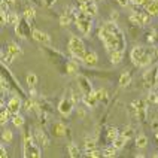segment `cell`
Here are the masks:
<instances>
[{
  "mask_svg": "<svg viewBox=\"0 0 158 158\" xmlns=\"http://www.w3.org/2000/svg\"><path fill=\"white\" fill-rule=\"evenodd\" d=\"M98 37L103 42L107 52H112L116 49L124 51V48H125V37H124L121 28L116 24V21L105 23L98 30Z\"/></svg>",
  "mask_w": 158,
  "mask_h": 158,
  "instance_id": "cell-1",
  "label": "cell"
},
{
  "mask_svg": "<svg viewBox=\"0 0 158 158\" xmlns=\"http://www.w3.org/2000/svg\"><path fill=\"white\" fill-rule=\"evenodd\" d=\"M131 61L134 66L137 67H146L149 66V63L152 61V51L145 48V46H134L131 51Z\"/></svg>",
  "mask_w": 158,
  "mask_h": 158,
  "instance_id": "cell-2",
  "label": "cell"
},
{
  "mask_svg": "<svg viewBox=\"0 0 158 158\" xmlns=\"http://www.w3.org/2000/svg\"><path fill=\"white\" fill-rule=\"evenodd\" d=\"M69 51H70L72 57L78 61H82L84 55L87 54L85 51V45L82 42V39H79L78 36H72L70 40H69Z\"/></svg>",
  "mask_w": 158,
  "mask_h": 158,
  "instance_id": "cell-3",
  "label": "cell"
},
{
  "mask_svg": "<svg viewBox=\"0 0 158 158\" xmlns=\"http://www.w3.org/2000/svg\"><path fill=\"white\" fill-rule=\"evenodd\" d=\"M75 24L78 27V30L82 33L84 36H89L91 33V28H93V23H91V15L85 14L84 10L79 9L76 19H75Z\"/></svg>",
  "mask_w": 158,
  "mask_h": 158,
  "instance_id": "cell-4",
  "label": "cell"
},
{
  "mask_svg": "<svg viewBox=\"0 0 158 158\" xmlns=\"http://www.w3.org/2000/svg\"><path fill=\"white\" fill-rule=\"evenodd\" d=\"M24 157H35V158L42 157L40 148H39V145L35 143L31 136H27L24 139Z\"/></svg>",
  "mask_w": 158,
  "mask_h": 158,
  "instance_id": "cell-5",
  "label": "cell"
},
{
  "mask_svg": "<svg viewBox=\"0 0 158 158\" xmlns=\"http://www.w3.org/2000/svg\"><path fill=\"white\" fill-rule=\"evenodd\" d=\"M130 21L136 26H145L151 21V15L148 12H137V14L134 12V14L130 15Z\"/></svg>",
  "mask_w": 158,
  "mask_h": 158,
  "instance_id": "cell-6",
  "label": "cell"
},
{
  "mask_svg": "<svg viewBox=\"0 0 158 158\" xmlns=\"http://www.w3.org/2000/svg\"><path fill=\"white\" fill-rule=\"evenodd\" d=\"M73 105H75V102L72 98H63L60 102V105H58L60 114L64 115V116H69L72 114V110H73Z\"/></svg>",
  "mask_w": 158,
  "mask_h": 158,
  "instance_id": "cell-7",
  "label": "cell"
},
{
  "mask_svg": "<svg viewBox=\"0 0 158 158\" xmlns=\"http://www.w3.org/2000/svg\"><path fill=\"white\" fill-rule=\"evenodd\" d=\"M31 36H33V39H35L36 42L45 45V46H49V45H51V37H49V35H46V33L40 31V30H33V31H31Z\"/></svg>",
  "mask_w": 158,
  "mask_h": 158,
  "instance_id": "cell-8",
  "label": "cell"
},
{
  "mask_svg": "<svg viewBox=\"0 0 158 158\" xmlns=\"http://www.w3.org/2000/svg\"><path fill=\"white\" fill-rule=\"evenodd\" d=\"M82 63L88 66V67H94L97 66V63H98V57H97V54L94 51H89L84 55V58H82Z\"/></svg>",
  "mask_w": 158,
  "mask_h": 158,
  "instance_id": "cell-9",
  "label": "cell"
},
{
  "mask_svg": "<svg viewBox=\"0 0 158 158\" xmlns=\"http://www.w3.org/2000/svg\"><path fill=\"white\" fill-rule=\"evenodd\" d=\"M82 102H84V105L88 106V107H96L97 103H98V98H97L96 93L91 91V93H88V94H84V96H82Z\"/></svg>",
  "mask_w": 158,
  "mask_h": 158,
  "instance_id": "cell-10",
  "label": "cell"
},
{
  "mask_svg": "<svg viewBox=\"0 0 158 158\" xmlns=\"http://www.w3.org/2000/svg\"><path fill=\"white\" fill-rule=\"evenodd\" d=\"M81 10H84L85 14L91 15V17L97 15V6H96V3H94L93 0L85 2V3H81Z\"/></svg>",
  "mask_w": 158,
  "mask_h": 158,
  "instance_id": "cell-11",
  "label": "cell"
},
{
  "mask_svg": "<svg viewBox=\"0 0 158 158\" xmlns=\"http://www.w3.org/2000/svg\"><path fill=\"white\" fill-rule=\"evenodd\" d=\"M8 109L12 115L18 114L19 109H21V100H19L18 97H12V98L9 100V103H8Z\"/></svg>",
  "mask_w": 158,
  "mask_h": 158,
  "instance_id": "cell-12",
  "label": "cell"
},
{
  "mask_svg": "<svg viewBox=\"0 0 158 158\" xmlns=\"http://www.w3.org/2000/svg\"><path fill=\"white\" fill-rule=\"evenodd\" d=\"M35 137H36V142L39 143V145H42V146H49V139L45 136V133L42 130H36L35 133Z\"/></svg>",
  "mask_w": 158,
  "mask_h": 158,
  "instance_id": "cell-13",
  "label": "cell"
},
{
  "mask_svg": "<svg viewBox=\"0 0 158 158\" xmlns=\"http://www.w3.org/2000/svg\"><path fill=\"white\" fill-rule=\"evenodd\" d=\"M51 131H52L55 136L63 137V136H66V125L61 123H55V124H52V130H51Z\"/></svg>",
  "mask_w": 158,
  "mask_h": 158,
  "instance_id": "cell-14",
  "label": "cell"
},
{
  "mask_svg": "<svg viewBox=\"0 0 158 158\" xmlns=\"http://www.w3.org/2000/svg\"><path fill=\"white\" fill-rule=\"evenodd\" d=\"M8 54H10V55L15 58V57H19V55L23 54V49H21L15 42H10V44L8 45Z\"/></svg>",
  "mask_w": 158,
  "mask_h": 158,
  "instance_id": "cell-15",
  "label": "cell"
},
{
  "mask_svg": "<svg viewBox=\"0 0 158 158\" xmlns=\"http://www.w3.org/2000/svg\"><path fill=\"white\" fill-rule=\"evenodd\" d=\"M145 9L151 17H158V0H152Z\"/></svg>",
  "mask_w": 158,
  "mask_h": 158,
  "instance_id": "cell-16",
  "label": "cell"
},
{
  "mask_svg": "<svg viewBox=\"0 0 158 158\" xmlns=\"http://www.w3.org/2000/svg\"><path fill=\"white\" fill-rule=\"evenodd\" d=\"M123 52L121 49H116V51H112V52H109L110 55V61L114 63V64H119V63L123 61Z\"/></svg>",
  "mask_w": 158,
  "mask_h": 158,
  "instance_id": "cell-17",
  "label": "cell"
},
{
  "mask_svg": "<svg viewBox=\"0 0 158 158\" xmlns=\"http://www.w3.org/2000/svg\"><path fill=\"white\" fill-rule=\"evenodd\" d=\"M79 87H81V91H82V94H88V93H91L93 89H91V84L88 82V79L85 78H79Z\"/></svg>",
  "mask_w": 158,
  "mask_h": 158,
  "instance_id": "cell-18",
  "label": "cell"
},
{
  "mask_svg": "<svg viewBox=\"0 0 158 158\" xmlns=\"http://www.w3.org/2000/svg\"><path fill=\"white\" fill-rule=\"evenodd\" d=\"M119 136V133H118V130H116V127H107V142H112L114 143V140Z\"/></svg>",
  "mask_w": 158,
  "mask_h": 158,
  "instance_id": "cell-19",
  "label": "cell"
},
{
  "mask_svg": "<svg viewBox=\"0 0 158 158\" xmlns=\"http://www.w3.org/2000/svg\"><path fill=\"white\" fill-rule=\"evenodd\" d=\"M36 17V10L35 8H26L24 9V18H26L27 23H31Z\"/></svg>",
  "mask_w": 158,
  "mask_h": 158,
  "instance_id": "cell-20",
  "label": "cell"
},
{
  "mask_svg": "<svg viewBox=\"0 0 158 158\" xmlns=\"http://www.w3.org/2000/svg\"><path fill=\"white\" fill-rule=\"evenodd\" d=\"M125 143H127V139H125L124 136H121V134H119V136H118V137L114 140V143H112V145H114L115 148L119 151V149H123L124 146H125Z\"/></svg>",
  "mask_w": 158,
  "mask_h": 158,
  "instance_id": "cell-21",
  "label": "cell"
},
{
  "mask_svg": "<svg viewBox=\"0 0 158 158\" xmlns=\"http://www.w3.org/2000/svg\"><path fill=\"white\" fill-rule=\"evenodd\" d=\"M146 145H148V137H146L145 134L137 136V139H136V146H137L139 149H143V148H146Z\"/></svg>",
  "mask_w": 158,
  "mask_h": 158,
  "instance_id": "cell-22",
  "label": "cell"
},
{
  "mask_svg": "<svg viewBox=\"0 0 158 158\" xmlns=\"http://www.w3.org/2000/svg\"><path fill=\"white\" fill-rule=\"evenodd\" d=\"M130 82H131V76H130V73H123L121 75V78H119V87H128L130 85Z\"/></svg>",
  "mask_w": 158,
  "mask_h": 158,
  "instance_id": "cell-23",
  "label": "cell"
},
{
  "mask_svg": "<svg viewBox=\"0 0 158 158\" xmlns=\"http://www.w3.org/2000/svg\"><path fill=\"white\" fill-rule=\"evenodd\" d=\"M67 151H69V155H70L72 158L78 157L79 155V148L76 143H73V142H70L69 145H67Z\"/></svg>",
  "mask_w": 158,
  "mask_h": 158,
  "instance_id": "cell-24",
  "label": "cell"
},
{
  "mask_svg": "<svg viewBox=\"0 0 158 158\" xmlns=\"http://www.w3.org/2000/svg\"><path fill=\"white\" fill-rule=\"evenodd\" d=\"M18 23H19L18 14H15V12H9L8 14V24H10V26H17Z\"/></svg>",
  "mask_w": 158,
  "mask_h": 158,
  "instance_id": "cell-25",
  "label": "cell"
},
{
  "mask_svg": "<svg viewBox=\"0 0 158 158\" xmlns=\"http://www.w3.org/2000/svg\"><path fill=\"white\" fill-rule=\"evenodd\" d=\"M12 124L15 125V127H23L24 125V118L21 116V115H18V114H15L14 116H12Z\"/></svg>",
  "mask_w": 158,
  "mask_h": 158,
  "instance_id": "cell-26",
  "label": "cell"
},
{
  "mask_svg": "<svg viewBox=\"0 0 158 158\" xmlns=\"http://www.w3.org/2000/svg\"><path fill=\"white\" fill-rule=\"evenodd\" d=\"M27 84H28L30 88L36 87V84H37V76H36L35 73H28V75H27Z\"/></svg>",
  "mask_w": 158,
  "mask_h": 158,
  "instance_id": "cell-27",
  "label": "cell"
},
{
  "mask_svg": "<svg viewBox=\"0 0 158 158\" xmlns=\"http://www.w3.org/2000/svg\"><path fill=\"white\" fill-rule=\"evenodd\" d=\"M116 148H115L114 145H112V146H109V148H105V149H103V157H115V155H116Z\"/></svg>",
  "mask_w": 158,
  "mask_h": 158,
  "instance_id": "cell-28",
  "label": "cell"
},
{
  "mask_svg": "<svg viewBox=\"0 0 158 158\" xmlns=\"http://www.w3.org/2000/svg\"><path fill=\"white\" fill-rule=\"evenodd\" d=\"M2 139H3V142H6V143H10L12 142V139H14V134H12V131L10 130H3V133H2Z\"/></svg>",
  "mask_w": 158,
  "mask_h": 158,
  "instance_id": "cell-29",
  "label": "cell"
},
{
  "mask_svg": "<svg viewBox=\"0 0 158 158\" xmlns=\"http://www.w3.org/2000/svg\"><path fill=\"white\" fill-rule=\"evenodd\" d=\"M72 19H73V18H72L70 15H69V14L66 12L64 15H61V17H60V24H61L63 27H64V26L67 27V26H69V24L72 23Z\"/></svg>",
  "mask_w": 158,
  "mask_h": 158,
  "instance_id": "cell-30",
  "label": "cell"
},
{
  "mask_svg": "<svg viewBox=\"0 0 158 158\" xmlns=\"http://www.w3.org/2000/svg\"><path fill=\"white\" fill-rule=\"evenodd\" d=\"M96 149V140L94 139H91V137H87L85 139V151H93Z\"/></svg>",
  "mask_w": 158,
  "mask_h": 158,
  "instance_id": "cell-31",
  "label": "cell"
},
{
  "mask_svg": "<svg viewBox=\"0 0 158 158\" xmlns=\"http://www.w3.org/2000/svg\"><path fill=\"white\" fill-rule=\"evenodd\" d=\"M96 93V96H97V98H98V102L100 100H103V102H107V93H106V89H96L94 91Z\"/></svg>",
  "mask_w": 158,
  "mask_h": 158,
  "instance_id": "cell-32",
  "label": "cell"
},
{
  "mask_svg": "<svg viewBox=\"0 0 158 158\" xmlns=\"http://www.w3.org/2000/svg\"><path fill=\"white\" fill-rule=\"evenodd\" d=\"M9 115H12V114L9 112L8 107H6V110H5V109H2V118H0V123H2V125H5V124L9 121Z\"/></svg>",
  "mask_w": 158,
  "mask_h": 158,
  "instance_id": "cell-33",
  "label": "cell"
},
{
  "mask_svg": "<svg viewBox=\"0 0 158 158\" xmlns=\"http://www.w3.org/2000/svg\"><path fill=\"white\" fill-rule=\"evenodd\" d=\"M67 73L69 75H76L78 73V64L75 61H70L67 64Z\"/></svg>",
  "mask_w": 158,
  "mask_h": 158,
  "instance_id": "cell-34",
  "label": "cell"
},
{
  "mask_svg": "<svg viewBox=\"0 0 158 158\" xmlns=\"http://www.w3.org/2000/svg\"><path fill=\"white\" fill-rule=\"evenodd\" d=\"M121 136H124L127 140L128 139H131V136H133V130H131V127H125L123 130V133H121Z\"/></svg>",
  "mask_w": 158,
  "mask_h": 158,
  "instance_id": "cell-35",
  "label": "cell"
},
{
  "mask_svg": "<svg viewBox=\"0 0 158 158\" xmlns=\"http://www.w3.org/2000/svg\"><path fill=\"white\" fill-rule=\"evenodd\" d=\"M87 154H88V157H91V158H97V157H102V155H103V151L93 149V151H88Z\"/></svg>",
  "mask_w": 158,
  "mask_h": 158,
  "instance_id": "cell-36",
  "label": "cell"
},
{
  "mask_svg": "<svg viewBox=\"0 0 158 158\" xmlns=\"http://www.w3.org/2000/svg\"><path fill=\"white\" fill-rule=\"evenodd\" d=\"M26 109L28 110V112L33 110V109H35V102H33V100H27L26 102Z\"/></svg>",
  "mask_w": 158,
  "mask_h": 158,
  "instance_id": "cell-37",
  "label": "cell"
},
{
  "mask_svg": "<svg viewBox=\"0 0 158 158\" xmlns=\"http://www.w3.org/2000/svg\"><path fill=\"white\" fill-rule=\"evenodd\" d=\"M78 115L81 116V118H85V115H87L85 109H82V107H78Z\"/></svg>",
  "mask_w": 158,
  "mask_h": 158,
  "instance_id": "cell-38",
  "label": "cell"
},
{
  "mask_svg": "<svg viewBox=\"0 0 158 158\" xmlns=\"http://www.w3.org/2000/svg\"><path fill=\"white\" fill-rule=\"evenodd\" d=\"M118 3H119L123 8H125V6H128V5H130V0H118Z\"/></svg>",
  "mask_w": 158,
  "mask_h": 158,
  "instance_id": "cell-39",
  "label": "cell"
},
{
  "mask_svg": "<svg viewBox=\"0 0 158 158\" xmlns=\"http://www.w3.org/2000/svg\"><path fill=\"white\" fill-rule=\"evenodd\" d=\"M0 151H2V154H0V157H2V158H6V157H8V152L5 151V146H3V145L0 146Z\"/></svg>",
  "mask_w": 158,
  "mask_h": 158,
  "instance_id": "cell-40",
  "label": "cell"
},
{
  "mask_svg": "<svg viewBox=\"0 0 158 158\" xmlns=\"http://www.w3.org/2000/svg\"><path fill=\"white\" fill-rule=\"evenodd\" d=\"M55 2H57V0H42V3H44V5H46V6H52Z\"/></svg>",
  "mask_w": 158,
  "mask_h": 158,
  "instance_id": "cell-41",
  "label": "cell"
},
{
  "mask_svg": "<svg viewBox=\"0 0 158 158\" xmlns=\"http://www.w3.org/2000/svg\"><path fill=\"white\" fill-rule=\"evenodd\" d=\"M154 40H155V33L152 31V33L148 36V42H149V44H154Z\"/></svg>",
  "mask_w": 158,
  "mask_h": 158,
  "instance_id": "cell-42",
  "label": "cell"
},
{
  "mask_svg": "<svg viewBox=\"0 0 158 158\" xmlns=\"http://www.w3.org/2000/svg\"><path fill=\"white\" fill-rule=\"evenodd\" d=\"M110 17H112V19H114V21H116V18H118V12H116V10H115V12H112V14H110Z\"/></svg>",
  "mask_w": 158,
  "mask_h": 158,
  "instance_id": "cell-43",
  "label": "cell"
},
{
  "mask_svg": "<svg viewBox=\"0 0 158 158\" xmlns=\"http://www.w3.org/2000/svg\"><path fill=\"white\" fill-rule=\"evenodd\" d=\"M152 128H154V130L158 128V121H154V123H152Z\"/></svg>",
  "mask_w": 158,
  "mask_h": 158,
  "instance_id": "cell-44",
  "label": "cell"
},
{
  "mask_svg": "<svg viewBox=\"0 0 158 158\" xmlns=\"http://www.w3.org/2000/svg\"><path fill=\"white\" fill-rule=\"evenodd\" d=\"M78 2H81V3H85V2H89V0H78Z\"/></svg>",
  "mask_w": 158,
  "mask_h": 158,
  "instance_id": "cell-45",
  "label": "cell"
},
{
  "mask_svg": "<svg viewBox=\"0 0 158 158\" xmlns=\"http://www.w3.org/2000/svg\"><path fill=\"white\" fill-rule=\"evenodd\" d=\"M157 140H158V133H157Z\"/></svg>",
  "mask_w": 158,
  "mask_h": 158,
  "instance_id": "cell-46",
  "label": "cell"
},
{
  "mask_svg": "<svg viewBox=\"0 0 158 158\" xmlns=\"http://www.w3.org/2000/svg\"><path fill=\"white\" fill-rule=\"evenodd\" d=\"M157 54H158V51H157Z\"/></svg>",
  "mask_w": 158,
  "mask_h": 158,
  "instance_id": "cell-47",
  "label": "cell"
}]
</instances>
